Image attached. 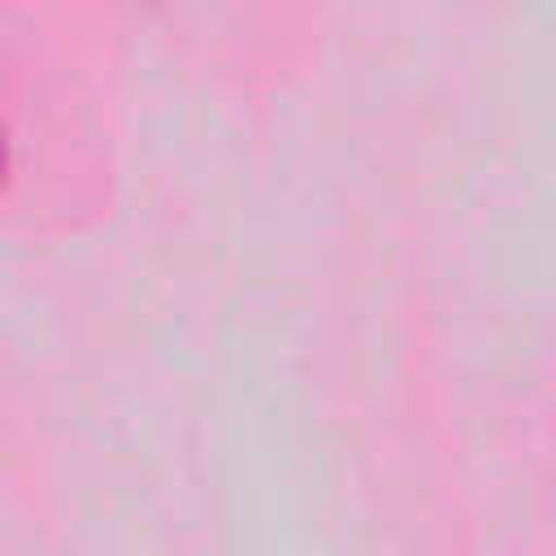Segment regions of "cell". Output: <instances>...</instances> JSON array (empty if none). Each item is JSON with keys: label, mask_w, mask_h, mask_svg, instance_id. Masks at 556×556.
Returning <instances> with one entry per match:
<instances>
[{"label": "cell", "mask_w": 556, "mask_h": 556, "mask_svg": "<svg viewBox=\"0 0 556 556\" xmlns=\"http://www.w3.org/2000/svg\"><path fill=\"white\" fill-rule=\"evenodd\" d=\"M4 165H9V152H4V135H0V178H4Z\"/></svg>", "instance_id": "1"}]
</instances>
